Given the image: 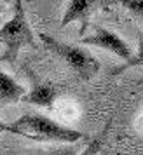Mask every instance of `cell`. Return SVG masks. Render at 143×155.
<instances>
[{
    "instance_id": "6da1fadb",
    "label": "cell",
    "mask_w": 143,
    "mask_h": 155,
    "mask_svg": "<svg viewBox=\"0 0 143 155\" xmlns=\"http://www.w3.org/2000/svg\"><path fill=\"white\" fill-rule=\"evenodd\" d=\"M9 133L28 138L38 143H75L84 138V134L59 124L42 113H26L9 124Z\"/></svg>"
},
{
    "instance_id": "7a4b0ae2",
    "label": "cell",
    "mask_w": 143,
    "mask_h": 155,
    "mask_svg": "<svg viewBox=\"0 0 143 155\" xmlns=\"http://www.w3.org/2000/svg\"><path fill=\"white\" fill-rule=\"evenodd\" d=\"M0 44L4 45V54L0 58L2 63L14 64L18 54L23 47H35V35L30 28L23 0H16L14 14L0 28Z\"/></svg>"
},
{
    "instance_id": "3957f363",
    "label": "cell",
    "mask_w": 143,
    "mask_h": 155,
    "mask_svg": "<svg viewBox=\"0 0 143 155\" xmlns=\"http://www.w3.org/2000/svg\"><path fill=\"white\" fill-rule=\"evenodd\" d=\"M38 38L42 40V44L51 52H54L58 58H61L70 66V70L75 71L82 80H91L100 71L101 64L98 61V58H94L89 51L82 49L79 45L59 42L47 33H38Z\"/></svg>"
},
{
    "instance_id": "277c9868",
    "label": "cell",
    "mask_w": 143,
    "mask_h": 155,
    "mask_svg": "<svg viewBox=\"0 0 143 155\" xmlns=\"http://www.w3.org/2000/svg\"><path fill=\"white\" fill-rule=\"evenodd\" d=\"M80 44L84 45H94V47H100V49H105L108 52L115 54L121 59H129L133 56V51L128 45V42L119 37L117 33L110 31V30L103 28V26H94V33L89 37H82L80 38Z\"/></svg>"
},
{
    "instance_id": "5b68a950",
    "label": "cell",
    "mask_w": 143,
    "mask_h": 155,
    "mask_svg": "<svg viewBox=\"0 0 143 155\" xmlns=\"http://www.w3.org/2000/svg\"><path fill=\"white\" fill-rule=\"evenodd\" d=\"M98 4H100V0H68L66 9H65L63 16H61L59 26L65 28V26H68L72 23L79 21V23H82L80 35H84L87 26H89V18L96 11Z\"/></svg>"
},
{
    "instance_id": "8992f818",
    "label": "cell",
    "mask_w": 143,
    "mask_h": 155,
    "mask_svg": "<svg viewBox=\"0 0 143 155\" xmlns=\"http://www.w3.org/2000/svg\"><path fill=\"white\" fill-rule=\"evenodd\" d=\"M58 98V91L52 84L42 82V80H33L32 89L26 91V94L23 96L21 101L28 103V105H35V106H42V108H52L54 101Z\"/></svg>"
},
{
    "instance_id": "52a82bcc",
    "label": "cell",
    "mask_w": 143,
    "mask_h": 155,
    "mask_svg": "<svg viewBox=\"0 0 143 155\" xmlns=\"http://www.w3.org/2000/svg\"><path fill=\"white\" fill-rule=\"evenodd\" d=\"M25 94L26 89L0 68V105H14L21 101Z\"/></svg>"
},
{
    "instance_id": "ba28073f",
    "label": "cell",
    "mask_w": 143,
    "mask_h": 155,
    "mask_svg": "<svg viewBox=\"0 0 143 155\" xmlns=\"http://www.w3.org/2000/svg\"><path fill=\"white\" fill-rule=\"evenodd\" d=\"M136 35H138V49H136V54H133L129 59H126V61H124V64H121V66L114 68V70L110 71V75H119V73L129 70V68L143 66V30L138 28V30H136Z\"/></svg>"
},
{
    "instance_id": "9c48e42d",
    "label": "cell",
    "mask_w": 143,
    "mask_h": 155,
    "mask_svg": "<svg viewBox=\"0 0 143 155\" xmlns=\"http://www.w3.org/2000/svg\"><path fill=\"white\" fill-rule=\"evenodd\" d=\"M110 4H119L131 14L143 21V0H108Z\"/></svg>"
},
{
    "instance_id": "30bf717a",
    "label": "cell",
    "mask_w": 143,
    "mask_h": 155,
    "mask_svg": "<svg viewBox=\"0 0 143 155\" xmlns=\"http://www.w3.org/2000/svg\"><path fill=\"white\" fill-rule=\"evenodd\" d=\"M2 133H9V124H5V122L0 120V134Z\"/></svg>"
},
{
    "instance_id": "8fae6325",
    "label": "cell",
    "mask_w": 143,
    "mask_h": 155,
    "mask_svg": "<svg viewBox=\"0 0 143 155\" xmlns=\"http://www.w3.org/2000/svg\"><path fill=\"white\" fill-rule=\"evenodd\" d=\"M2 12H4V7H2V5H0V16H2Z\"/></svg>"
}]
</instances>
